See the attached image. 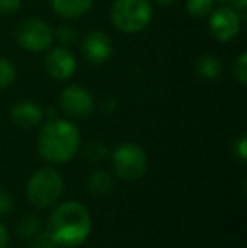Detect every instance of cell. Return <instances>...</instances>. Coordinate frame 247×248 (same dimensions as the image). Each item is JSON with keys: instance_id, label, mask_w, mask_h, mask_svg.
I'll return each instance as SVG.
<instances>
[{"instance_id": "obj_22", "label": "cell", "mask_w": 247, "mask_h": 248, "mask_svg": "<svg viewBox=\"0 0 247 248\" xmlns=\"http://www.w3.org/2000/svg\"><path fill=\"white\" fill-rule=\"evenodd\" d=\"M14 208V198L9 191L0 189V216L9 215Z\"/></svg>"}, {"instance_id": "obj_23", "label": "cell", "mask_w": 247, "mask_h": 248, "mask_svg": "<svg viewBox=\"0 0 247 248\" xmlns=\"http://www.w3.org/2000/svg\"><path fill=\"white\" fill-rule=\"evenodd\" d=\"M234 152H235V155H237V159L244 164L247 159V139L244 135L239 137V140L234 144Z\"/></svg>"}, {"instance_id": "obj_26", "label": "cell", "mask_w": 247, "mask_h": 248, "mask_svg": "<svg viewBox=\"0 0 247 248\" xmlns=\"http://www.w3.org/2000/svg\"><path fill=\"white\" fill-rule=\"evenodd\" d=\"M9 242H10L9 230L5 228L3 223H0V248H7L9 247Z\"/></svg>"}, {"instance_id": "obj_27", "label": "cell", "mask_w": 247, "mask_h": 248, "mask_svg": "<svg viewBox=\"0 0 247 248\" xmlns=\"http://www.w3.org/2000/svg\"><path fill=\"white\" fill-rule=\"evenodd\" d=\"M114 108H115V100L107 98L105 103H103V110H105V111H112Z\"/></svg>"}, {"instance_id": "obj_4", "label": "cell", "mask_w": 247, "mask_h": 248, "mask_svg": "<svg viewBox=\"0 0 247 248\" xmlns=\"http://www.w3.org/2000/svg\"><path fill=\"white\" fill-rule=\"evenodd\" d=\"M152 19V5L149 0H115L110 9V20L125 34L144 31Z\"/></svg>"}, {"instance_id": "obj_16", "label": "cell", "mask_w": 247, "mask_h": 248, "mask_svg": "<svg viewBox=\"0 0 247 248\" xmlns=\"http://www.w3.org/2000/svg\"><path fill=\"white\" fill-rule=\"evenodd\" d=\"M215 0H186V12L191 17L197 19H203V17L210 16L214 10Z\"/></svg>"}, {"instance_id": "obj_11", "label": "cell", "mask_w": 247, "mask_h": 248, "mask_svg": "<svg viewBox=\"0 0 247 248\" xmlns=\"http://www.w3.org/2000/svg\"><path fill=\"white\" fill-rule=\"evenodd\" d=\"M10 118L20 128H33L39 125L44 118V110L39 103L33 100H20L10 108Z\"/></svg>"}, {"instance_id": "obj_21", "label": "cell", "mask_w": 247, "mask_h": 248, "mask_svg": "<svg viewBox=\"0 0 247 248\" xmlns=\"http://www.w3.org/2000/svg\"><path fill=\"white\" fill-rule=\"evenodd\" d=\"M54 37H56L58 41L63 44V46H69V44L76 43V39H78V32H76L73 27H68V26H63L60 29L56 31V34H54Z\"/></svg>"}, {"instance_id": "obj_24", "label": "cell", "mask_w": 247, "mask_h": 248, "mask_svg": "<svg viewBox=\"0 0 247 248\" xmlns=\"http://www.w3.org/2000/svg\"><path fill=\"white\" fill-rule=\"evenodd\" d=\"M22 0H0V14H14L19 10Z\"/></svg>"}, {"instance_id": "obj_12", "label": "cell", "mask_w": 247, "mask_h": 248, "mask_svg": "<svg viewBox=\"0 0 247 248\" xmlns=\"http://www.w3.org/2000/svg\"><path fill=\"white\" fill-rule=\"evenodd\" d=\"M53 9L63 19H78L93 5V0H51Z\"/></svg>"}, {"instance_id": "obj_3", "label": "cell", "mask_w": 247, "mask_h": 248, "mask_svg": "<svg viewBox=\"0 0 247 248\" xmlns=\"http://www.w3.org/2000/svg\"><path fill=\"white\" fill-rule=\"evenodd\" d=\"M65 193V181L54 167H41L31 174L26 186V196L36 208H51L58 204Z\"/></svg>"}, {"instance_id": "obj_17", "label": "cell", "mask_w": 247, "mask_h": 248, "mask_svg": "<svg viewBox=\"0 0 247 248\" xmlns=\"http://www.w3.org/2000/svg\"><path fill=\"white\" fill-rule=\"evenodd\" d=\"M85 157L88 162L92 164H99V162H103L109 155V149L105 147V144L99 140H92L85 145Z\"/></svg>"}, {"instance_id": "obj_29", "label": "cell", "mask_w": 247, "mask_h": 248, "mask_svg": "<svg viewBox=\"0 0 247 248\" xmlns=\"http://www.w3.org/2000/svg\"><path fill=\"white\" fill-rule=\"evenodd\" d=\"M215 2H232V0H215Z\"/></svg>"}, {"instance_id": "obj_1", "label": "cell", "mask_w": 247, "mask_h": 248, "mask_svg": "<svg viewBox=\"0 0 247 248\" xmlns=\"http://www.w3.org/2000/svg\"><path fill=\"white\" fill-rule=\"evenodd\" d=\"M46 232L58 247L75 248L88 240L92 233V216L85 204L65 201L53 209Z\"/></svg>"}, {"instance_id": "obj_9", "label": "cell", "mask_w": 247, "mask_h": 248, "mask_svg": "<svg viewBox=\"0 0 247 248\" xmlns=\"http://www.w3.org/2000/svg\"><path fill=\"white\" fill-rule=\"evenodd\" d=\"M44 69L56 81H66L75 75L76 59L65 46L54 47L44 58Z\"/></svg>"}, {"instance_id": "obj_25", "label": "cell", "mask_w": 247, "mask_h": 248, "mask_svg": "<svg viewBox=\"0 0 247 248\" xmlns=\"http://www.w3.org/2000/svg\"><path fill=\"white\" fill-rule=\"evenodd\" d=\"M234 2V10L241 20H246L247 19V0H232Z\"/></svg>"}, {"instance_id": "obj_20", "label": "cell", "mask_w": 247, "mask_h": 248, "mask_svg": "<svg viewBox=\"0 0 247 248\" xmlns=\"http://www.w3.org/2000/svg\"><path fill=\"white\" fill-rule=\"evenodd\" d=\"M27 248H58V245L54 243V240L49 236V233L44 230L39 232L33 240H29V247Z\"/></svg>"}, {"instance_id": "obj_19", "label": "cell", "mask_w": 247, "mask_h": 248, "mask_svg": "<svg viewBox=\"0 0 247 248\" xmlns=\"http://www.w3.org/2000/svg\"><path fill=\"white\" fill-rule=\"evenodd\" d=\"M234 78L241 83L242 86L247 85V52H241L234 64Z\"/></svg>"}, {"instance_id": "obj_15", "label": "cell", "mask_w": 247, "mask_h": 248, "mask_svg": "<svg viewBox=\"0 0 247 248\" xmlns=\"http://www.w3.org/2000/svg\"><path fill=\"white\" fill-rule=\"evenodd\" d=\"M16 232L20 238L29 242V240H33L41 232V218L36 213H27V215H24L19 219V223L16 226Z\"/></svg>"}, {"instance_id": "obj_6", "label": "cell", "mask_w": 247, "mask_h": 248, "mask_svg": "<svg viewBox=\"0 0 247 248\" xmlns=\"http://www.w3.org/2000/svg\"><path fill=\"white\" fill-rule=\"evenodd\" d=\"M16 41L29 52H43L53 44L54 32L49 24L36 17L24 19L16 29Z\"/></svg>"}, {"instance_id": "obj_13", "label": "cell", "mask_w": 247, "mask_h": 248, "mask_svg": "<svg viewBox=\"0 0 247 248\" xmlns=\"http://www.w3.org/2000/svg\"><path fill=\"white\" fill-rule=\"evenodd\" d=\"M195 66H197L198 76L207 79V81H214V79L220 78L222 73H224V62L215 54H201L197 59Z\"/></svg>"}, {"instance_id": "obj_7", "label": "cell", "mask_w": 247, "mask_h": 248, "mask_svg": "<svg viewBox=\"0 0 247 248\" xmlns=\"http://www.w3.org/2000/svg\"><path fill=\"white\" fill-rule=\"evenodd\" d=\"M60 107L65 115L82 120L95 111V100L86 88L80 85H69L61 92Z\"/></svg>"}, {"instance_id": "obj_2", "label": "cell", "mask_w": 247, "mask_h": 248, "mask_svg": "<svg viewBox=\"0 0 247 248\" xmlns=\"http://www.w3.org/2000/svg\"><path fill=\"white\" fill-rule=\"evenodd\" d=\"M82 137L73 122L65 118H51L41 128L37 137V150L41 157L51 164H65L80 150Z\"/></svg>"}, {"instance_id": "obj_8", "label": "cell", "mask_w": 247, "mask_h": 248, "mask_svg": "<svg viewBox=\"0 0 247 248\" xmlns=\"http://www.w3.org/2000/svg\"><path fill=\"white\" fill-rule=\"evenodd\" d=\"M241 24L242 20L235 10L225 5L212 10L208 16V29L212 37L220 43H231L232 39H235L241 32Z\"/></svg>"}, {"instance_id": "obj_5", "label": "cell", "mask_w": 247, "mask_h": 248, "mask_svg": "<svg viewBox=\"0 0 247 248\" xmlns=\"http://www.w3.org/2000/svg\"><path fill=\"white\" fill-rule=\"evenodd\" d=\"M112 166L122 181H139L148 170V155L141 145L134 142H124L112 152Z\"/></svg>"}, {"instance_id": "obj_28", "label": "cell", "mask_w": 247, "mask_h": 248, "mask_svg": "<svg viewBox=\"0 0 247 248\" xmlns=\"http://www.w3.org/2000/svg\"><path fill=\"white\" fill-rule=\"evenodd\" d=\"M154 2L161 7H169V5H173V3L178 2V0H154Z\"/></svg>"}, {"instance_id": "obj_10", "label": "cell", "mask_w": 247, "mask_h": 248, "mask_svg": "<svg viewBox=\"0 0 247 248\" xmlns=\"http://www.w3.org/2000/svg\"><path fill=\"white\" fill-rule=\"evenodd\" d=\"M82 51L85 54L86 61L92 62V64L99 66L103 64L110 59L114 51L112 39L109 37V34L103 32V31H93L83 41Z\"/></svg>"}, {"instance_id": "obj_18", "label": "cell", "mask_w": 247, "mask_h": 248, "mask_svg": "<svg viewBox=\"0 0 247 248\" xmlns=\"http://www.w3.org/2000/svg\"><path fill=\"white\" fill-rule=\"evenodd\" d=\"M17 78L16 66L5 58H0V90H5L14 85Z\"/></svg>"}, {"instance_id": "obj_14", "label": "cell", "mask_w": 247, "mask_h": 248, "mask_svg": "<svg viewBox=\"0 0 247 248\" xmlns=\"http://www.w3.org/2000/svg\"><path fill=\"white\" fill-rule=\"evenodd\" d=\"M86 187L88 191L93 194V196H107L110 191L114 189V177L110 172L107 170H93L88 176V181H86Z\"/></svg>"}]
</instances>
